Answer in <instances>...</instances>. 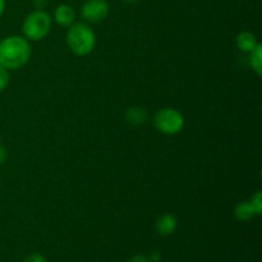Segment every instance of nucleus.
I'll return each mask as SVG.
<instances>
[{
    "instance_id": "f257e3e1",
    "label": "nucleus",
    "mask_w": 262,
    "mask_h": 262,
    "mask_svg": "<svg viewBox=\"0 0 262 262\" xmlns=\"http://www.w3.org/2000/svg\"><path fill=\"white\" fill-rule=\"evenodd\" d=\"M31 56V45L22 36H8L0 41V64L4 68H22Z\"/></svg>"
},
{
    "instance_id": "f03ea898",
    "label": "nucleus",
    "mask_w": 262,
    "mask_h": 262,
    "mask_svg": "<svg viewBox=\"0 0 262 262\" xmlns=\"http://www.w3.org/2000/svg\"><path fill=\"white\" fill-rule=\"evenodd\" d=\"M67 43L72 53L83 56L94 50L96 45V36L86 23H73L67 33Z\"/></svg>"
},
{
    "instance_id": "7ed1b4c3",
    "label": "nucleus",
    "mask_w": 262,
    "mask_h": 262,
    "mask_svg": "<svg viewBox=\"0 0 262 262\" xmlns=\"http://www.w3.org/2000/svg\"><path fill=\"white\" fill-rule=\"evenodd\" d=\"M22 30L27 40H42L49 35L51 30V17L43 10H35L26 17Z\"/></svg>"
},
{
    "instance_id": "20e7f679",
    "label": "nucleus",
    "mask_w": 262,
    "mask_h": 262,
    "mask_svg": "<svg viewBox=\"0 0 262 262\" xmlns=\"http://www.w3.org/2000/svg\"><path fill=\"white\" fill-rule=\"evenodd\" d=\"M154 124L164 135H177L184 127V117L173 107L160 109L154 117Z\"/></svg>"
},
{
    "instance_id": "39448f33",
    "label": "nucleus",
    "mask_w": 262,
    "mask_h": 262,
    "mask_svg": "<svg viewBox=\"0 0 262 262\" xmlns=\"http://www.w3.org/2000/svg\"><path fill=\"white\" fill-rule=\"evenodd\" d=\"M81 13L87 22H101L109 14V4L106 0H87L82 7Z\"/></svg>"
},
{
    "instance_id": "423d86ee",
    "label": "nucleus",
    "mask_w": 262,
    "mask_h": 262,
    "mask_svg": "<svg viewBox=\"0 0 262 262\" xmlns=\"http://www.w3.org/2000/svg\"><path fill=\"white\" fill-rule=\"evenodd\" d=\"M54 19L58 25L64 26V27H71L76 19V12L73 8L68 4H60L55 9L54 13Z\"/></svg>"
},
{
    "instance_id": "0eeeda50",
    "label": "nucleus",
    "mask_w": 262,
    "mask_h": 262,
    "mask_svg": "<svg viewBox=\"0 0 262 262\" xmlns=\"http://www.w3.org/2000/svg\"><path fill=\"white\" fill-rule=\"evenodd\" d=\"M178 227L177 217L171 214H165L156 222V232L160 235H170Z\"/></svg>"
},
{
    "instance_id": "6e6552de",
    "label": "nucleus",
    "mask_w": 262,
    "mask_h": 262,
    "mask_svg": "<svg viewBox=\"0 0 262 262\" xmlns=\"http://www.w3.org/2000/svg\"><path fill=\"white\" fill-rule=\"evenodd\" d=\"M235 42H237V48L243 53H251L258 43L256 36L248 31L241 32L235 38Z\"/></svg>"
},
{
    "instance_id": "1a4fd4ad",
    "label": "nucleus",
    "mask_w": 262,
    "mask_h": 262,
    "mask_svg": "<svg viewBox=\"0 0 262 262\" xmlns=\"http://www.w3.org/2000/svg\"><path fill=\"white\" fill-rule=\"evenodd\" d=\"M234 215L239 222H248V220H251L257 214H256L255 209H253V206L251 205V202L245 201V202H239V204L235 206Z\"/></svg>"
},
{
    "instance_id": "9d476101",
    "label": "nucleus",
    "mask_w": 262,
    "mask_h": 262,
    "mask_svg": "<svg viewBox=\"0 0 262 262\" xmlns=\"http://www.w3.org/2000/svg\"><path fill=\"white\" fill-rule=\"evenodd\" d=\"M250 63L253 71L261 76L262 74V45L257 43L255 49L250 53Z\"/></svg>"
},
{
    "instance_id": "9b49d317",
    "label": "nucleus",
    "mask_w": 262,
    "mask_h": 262,
    "mask_svg": "<svg viewBox=\"0 0 262 262\" xmlns=\"http://www.w3.org/2000/svg\"><path fill=\"white\" fill-rule=\"evenodd\" d=\"M127 119L133 124H142L146 120V112L141 107H132L127 110Z\"/></svg>"
},
{
    "instance_id": "f8f14e48",
    "label": "nucleus",
    "mask_w": 262,
    "mask_h": 262,
    "mask_svg": "<svg viewBox=\"0 0 262 262\" xmlns=\"http://www.w3.org/2000/svg\"><path fill=\"white\" fill-rule=\"evenodd\" d=\"M250 202L253 206V209H255L256 214L260 215L262 212V192L261 191L256 192V193L252 196V199H251Z\"/></svg>"
},
{
    "instance_id": "ddd939ff",
    "label": "nucleus",
    "mask_w": 262,
    "mask_h": 262,
    "mask_svg": "<svg viewBox=\"0 0 262 262\" xmlns=\"http://www.w3.org/2000/svg\"><path fill=\"white\" fill-rule=\"evenodd\" d=\"M9 83V73H8V69L0 64V92L5 89Z\"/></svg>"
},
{
    "instance_id": "4468645a",
    "label": "nucleus",
    "mask_w": 262,
    "mask_h": 262,
    "mask_svg": "<svg viewBox=\"0 0 262 262\" xmlns=\"http://www.w3.org/2000/svg\"><path fill=\"white\" fill-rule=\"evenodd\" d=\"M23 262H48V260L41 253H32V255L28 256Z\"/></svg>"
},
{
    "instance_id": "2eb2a0df",
    "label": "nucleus",
    "mask_w": 262,
    "mask_h": 262,
    "mask_svg": "<svg viewBox=\"0 0 262 262\" xmlns=\"http://www.w3.org/2000/svg\"><path fill=\"white\" fill-rule=\"evenodd\" d=\"M128 262H150V260H148L146 256L143 255H137V256H133L132 258H130L129 261Z\"/></svg>"
},
{
    "instance_id": "dca6fc26",
    "label": "nucleus",
    "mask_w": 262,
    "mask_h": 262,
    "mask_svg": "<svg viewBox=\"0 0 262 262\" xmlns=\"http://www.w3.org/2000/svg\"><path fill=\"white\" fill-rule=\"evenodd\" d=\"M5 159H7V151H5V148L0 145V165L4 164Z\"/></svg>"
},
{
    "instance_id": "f3484780",
    "label": "nucleus",
    "mask_w": 262,
    "mask_h": 262,
    "mask_svg": "<svg viewBox=\"0 0 262 262\" xmlns=\"http://www.w3.org/2000/svg\"><path fill=\"white\" fill-rule=\"evenodd\" d=\"M150 261H152V262H160V261H161V255H160V252H154V253H151Z\"/></svg>"
},
{
    "instance_id": "a211bd4d",
    "label": "nucleus",
    "mask_w": 262,
    "mask_h": 262,
    "mask_svg": "<svg viewBox=\"0 0 262 262\" xmlns=\"http://www.w3.org/2000/svg\"><path fill=\"white\" fill-rule=\"evenodd\" d=\"M4 10H5V0H0V18H2L3 14H4Z\"/></svg>"
},
{
    "instance_id": "6ab92c4d",
    "label": "nucleus",
    "mask_w": 262,
    "mask_h": 262,
    "mask_svg": "<svg viewBox=\"0 0 262 262\" xmlns=\"http://www.w3.org/2000/svg\"><path fill=\"white\" fill-rule=\"evenodd\" d=\"M124 3H127V4H135V3H137L138 0H123Z\"/></svg>"
}]
</instances>
